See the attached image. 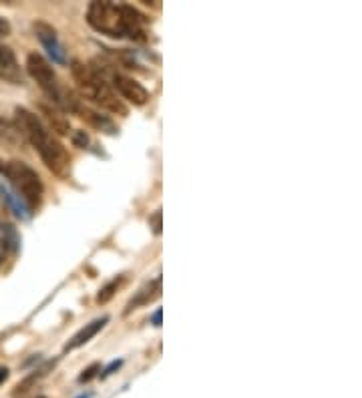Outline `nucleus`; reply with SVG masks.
I'll use <instances>...</instances> for the list:
<instances>
[{
  "label": "nucleus",
  "instance_id": "f257e3e1",
  "mask_svg": "<svg viewBox=\"0 0 362 398\" xmlns=\"http://www.w3.org/2000/svg\"><path fill=\"white\" fill-rule=\"evenodd\" d=\"M87 23L101 35L113 39L145 40L143 25L147 18L129 4L91 2L87 8Z\"/></svg>",
  "mask_w": 362,
  "mask_h": 398
},
{
  "label": "nucleus",
  "instance_id": "f03ea898",
  "mask_svg": "<svg viewBox=\"0 0 362 398\" xmlns=\"http://www.w3.org/2000/svg\"><path fill=\"white\" fill-rule=\"evenodd\" d=\"M14 127L27 139L30 145L39 151L44 165L59 177H68L71 173V155L61 145L40 119L25 107H16L14 111Z\"/></svg>",
  "mask_w": 362,
  "mask_h": 398
},
{
  "label": "nucleus",
  "instance_id": "7ed1b4c3",
  "mask_svg": "<svg viewBox=\"0 0 362 398\" xmlns=\"http://www.w3.org/2000/svg\"><path fill=\"white\" fill-rule=\"evenodd\" d=\"M71 73L77 80V87H79L80 95L85 99L93 101L95 105H99L101 109L109 111V113H115V115H121V117L127 115V107L123 105L121 99H117V95L111 89L107 79L99 71H95L93 66L85 65L80 61H73L71 63Z\"/></svg>",
  "mask_w": 362,
  "mask_h": 398
},
{
  "label": "nucleus",
  "instance_id": "20e7f679",
  "mask_svg": "<svg viewBox=\"0 0 362 398\" xmlns=\"http://www.w3.org/2000/svg\"><path fill=\"white\" fill-rule=\"evenodd\" d=\"M27 71L28 75L39 83L40 89L49 95V99L53 101L54 105L61 107L63 111H68V113H77V109L80 107V99H77L71 89H65V87L59 83V77H56L54 68L42 54H28Z\"/></svg>",
  "mask_w": 362,
  "mask_h": 398
},
{
  "label": "nucleus",
  "instance_id": "39448f33",
  "mask_svg": "<svg viewBox=\"0 0 362 398\" xmlns=\"http://www.w3.org/2000/svg\"><path fill=\"white\" fill-rule=\"evenodd\" d=\"M2 175L8 179V183L13 186L14 191L23 198V201L30 210L39 207L44 187H42V181L35 169H30L23 161H8V163H4Z\"/></svg>",
  "mask_w": 362,
  "mask_h": 398
},
{
  "label": "nucleus",
  "instance_id": "423d86ee",
  "mask_svg": "<svg viewBox=\"0 0 362 398\" xmlns=\"http://www.w3.org/2000/svg\"><path fill=\"white\" fill-rule=\"evenodd\" d=\"M35 35L40 40V44L44 47V51L49 53V56L53 59V63H56V65H65L67 63V54H65V49H63V44L59 40V35L49 23L37 20L35 23Z\"/></svg>",
  "mask_w": 362,
  "mask_h": 398
},
{
  "label": "nucleus",
  "instance_id": "0eeeda50",
  "mask_svg": "<svg viewBox=\"0 0 362 398\" xmlns=\"http://www.w3.org/2000/svg\"><path fill=\"white\" fill-rule=\"evenodd\" d=\"M111 83L119 91L121 97L127 99L129 103H133L135 107H143L149 101L147 89L141 83H137V80L129 79V77H125L121 73H111Z\"/></svg>",
  "mask_w": 362,
  "mask_h": 398
},
{
  "label": "nucleus",
  "instance_id": "6e6552de",
  "mask_svg": "<svg viewBox=\"0 0 362 398\" xmlns=\"http://www.w3.org/2000/svg\"><path fill=\"white\" fill-rule=\"evenodd\" d=\"M109 322V316H101V318L93 320V322H89V324H85V328H80L71 340H68L67 344H65V352H73V350H77V348H80L83 344H87L91 338H95L99 332L103 330L105 326H107Z\"/></svg>",
  "mask_w": 362,
  "mask_h": 398
},
{
  "label": "nucleus",
  "instance_id": "1a4fd4ad",
  "mask_svg": "<svg viewBox=\"0 0 362 398\" xmlns=\"http://www.w3.org/2000/svg\"><path fill=\"white\" fill-rule=\"evenodd\" d=\"M0 198H2V201L6 203V207H8L18 219H30L32 210L23 201V198L14 191L13 187L0 186Z\"/></svg>",
  "mask_w": 362,
  "mask_h": 398
},
{
  "label": "nucleus",
  "instance_id": "9d476101",
  "mask_svg": "<svg viewBox=\"0 0 362 398\" xmlns=\"http://www.w3.org/2000/svg\"><path fill=\"white\" fill-rule=\"evenodd\" d=\"M77 113H79V117L87 121V123H91L95 129H99V131L107 133V135H117V127H115V123L109 119L107 115H101V113H97L93 109H89V107L80 105L77 109Z\"/></svg>",
  "mask_w": 362,
  "mask_h": 398
},
{
  "label": "nucleus",
  "instance_id": "9b49d317",
  "mask_svg": "<svg viewBox=\"0 0 362 398\" xmlns=\"http://www.w3.org/2000/svg\"><path fill=\"white\" fill-rule=\"evenodd\" d=\"M159 294H161V278H155L153 282H149L145 288H141V290L137 292V296H135L133 300L127 304V308H125V314H131V312L137 310L139 306L149 304V302L155 300Z\"/></svg>",
  "mask_w": 362,
  "mask_h": 398
},
{
  "label": "nucleus",
  "instance_id": "f8f14e48",
  "mask_svg": "<svg viewBox=\"0 0 362 398\" xmlns=\"http://www.w3.org/2000/svg\"><path fill=\"white\" fill-rule=\"evenodd\" d=\"M0 77L4 79L16 80L18 79V65H16V56L13 49L0 44Z\"/></svg>",
  "mask_w": 362,
  "mask_h": 398
},
{
  "label": "nucleus",
  "instance_id": "ddd939ff",
  "mask_svg": "<svg viewBox=\"0 0 362 398\" xmlns=\"http://www.w3.org/2000/svg\"><path fill=\"white\" fill-rule=\"evenodd\" d=\"M0 143L6 147L23 145V135L14 127V123L0 117Z\"/></svg>",
  "mask_w": 362,
  "mask_h": 398
},
{
  "label": "nucleus",
  "instance_id": "4468645a",
  "mask_svg": "<svg viewBox=\"0 0 362 398\" xmlns=\"http://www.w3.org/2000/svg\"><path fill=\"white\" fill-rule=\"evenodd\" d=\"M56 362H59V360H49V362H44V364L40 366L39 370H35V372H32V374H30V376H27V378H25L23 382H20V385L14 388V397H16V394H25L28 388L35 385V382H37L39 378H42V376H47V374H49V370H53L54 364H56Z\"/></svg>",
  "mask_w": 362,
  "mask_h": 398
},
{
  "label": "nucleus",
  "instance_id": "2eb2a0df",
  "mask_svg": "<svg viewBox=\"0 0 362 398\" xmlns=\"http://www.w3.org/2000/svg\"><path fill=\"white\" fill-rule=\"evenodd\" d=\"M42 109V113L47 115V119L51 121V125H53V131H56L59 135H68L71 133V125H68V121L59 113V111H53L51 107L47 105H40Z\"/></svg>",
  "mask_w": 362,
  "mask_h": 398
},
{
  "label": "nucleus",
  "instance_id": "dca6fc26",
  "mask_svg": "<svg viewBox=\"0 0 362 398\" xmlns=\"http://www.w3.org/2000/svg\"><path fill=\"white\" fill-rule=\"evenodd\" d=\"M121 284H123V278L111 279L107 286H103V288H101V292L97 294V304H107L109 300L115 296V292L119 290Z\"/></svg>",
  "mask_w": 362,
  "mask_h": 398
},
{
  "label": "nucleus",
  "instance_id": "f3484780",
  "mask_svg": "<svg viewBox=\"0 0 362 398\" xmlns=\"http://www.w3.org/2000/svg\"><path fill=\"white\" fill-rule=\"evenodd\" d=\"M99 372H101V364L99 362H93L91 366H87L83 374L79 376V382H89V380H93L95 376H99Z\"/></svg>",
  "mask_w": 362,
  "mask_h": 398
},
{
  "label": "nucleus",
  "instance_id": "a211bd4d",
  "mask_svg": "<svg viewBox=\"0 0 362 398\" xmlns=\"http://www.w3.org/2000/svg\"><path fill=\"white\" fill-rule=\"evenodd\" d=\"M161 217H163L161 210H157V212H155L153 215H151V217H149V226L153 227V234H155V236H159L161 227H163V222H161Z\"/></svg>",
  "mask_w": 362,
  "mask_h": 398
},
{
  "label": "nucleus",
  "instance_id": "6ab92c4d",
  "mask_svg": "<svg viewBox=\"0 0 362 398\" xmlns=\"http://www.w3.org/2000/svg\"><path fill=\"white\" fill-rule=\"evenodd\" d=\"M71 137H73V143H75L77 147H80V149H85V147L89 145V135L83 131V129L75 131L73 135H71Z\"/></svg>",
  "mask_w": 362,
  "mask_h": 398
},
{
  "label": "nucleus",
  "instance_id": "aec40b11",
  "mask_svg": "<svg viewBox=\"0 0 362 398\" xmlns=\"http://www.w3.org/2000/svg\"><path fill=\"white\" fill-rule=\"evenodd\" d=\"M121 366H123V360H113V362H111V364H109L107 368H105V370L103 372H99V376H101V378H103V380H105V378H107V376H111V374H113V372L115 370H119Z\"/></svg>",
  "mask_w": 362,
  "mask_h": 398
},
{
  "label": "nucleus",
  "instance_id": "412c9836",
  "mask_svg": "<svg viewBox=\"0 0 362 398\" xmlns=\"http://www.w3.org/2000/svg\"><path fill=\"white\" fill-rule=\"evenodd\" d=\"M161 318H163V310H161V308H157V310H155V312L151 314L149 322H151L153 326H157V328H159L161 324H163V322H161Z\"/></svg>",
  "mask_w": 362,
  "mask_h": 398
},
{
  "label": "nucleus",
  "instance_id": "4be33fe9",
  "mask_svg": "<svg viewBox=\"0 0 362 398\" xmlns=\"http://www.w3.org/2000/svg\"><path fill=\"white\" fill-rule=\"evenodd\" d=\"M8 35H11V25L6 18L0 16V37H8Z\"/></svg>",
  "mask_w": 362,
  "mask_h": 398
},
{
  "label": "nucleus",
  "instance_id": "5701e85b",
  "mask_svg": "<svg viewBox=\"0 0 362 398\" xmlns=\"http://www.w3.org/2000/svg\"><path fill=\"white\" fill-rule=\"evenodd\" d=\"M8 368H4V366H0V385H4V380L8 378Z\"/></svg>",
  "mask_w": 362,
  "mask_h": 398
},
{
  "label": "nucleus",
  "instance_id": "b1692460",
  "mask_svg": "<svg viewBox=\"0 0 362 398\" xmlns=\"http://www.w3.org/2000/svg\"><path fill=\"white\" fill-rule=\"evenodd\" d=\"M93 397V392H87V394H80V397H77V398H91Z\"/></svg>",
  "mask_w": 362,
  "mask_h": 398
},
{
  "label": "nucleus",
  "instance_id": "393cba45",
  "mask_svg": "<svg viewBox=\"0 0 362 398\" xmlns=\"http://www.w3.org/2000/svg\"><path fill=\"white\" fill-rule=\"evenodd\" d=\"M4 171V163H2V161H0V173Z\"/></svg>",
  "mask_w": 362,
  "mask_h": 398
},
{
  "label": "nucleus",
  "instance_id": "a878e982",
  "mask_svg": "<svg viewBox=\"0 0 362 398\" xmlns=\"http://www.w3.org/2000/svg\"><path fill=\"white\" fill-rule=\"evenodd\" d=\"M40 398H44V397H40Z\"/></svg>",
  "mask_w": 362,
  "mask_h": 398
}]
</instances>
